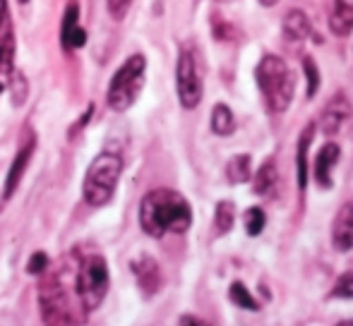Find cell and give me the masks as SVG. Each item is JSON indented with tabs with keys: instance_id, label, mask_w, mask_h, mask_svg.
<instances>
[{
	"instance_id": "cell-1",
	"label": "cell",
	"mask_w": 353,
	"mask_h": 326,
	"mask_svg": "<svg viewBox=\"0 0 353 326\" xmlns=\"http://www.w3.org/2000/svg\"><path fill=\"white\" fill-rule=\"evenodd\" d=\"M140 226L152 238L166 233H185L192 226V206L181 192L159 187L144 195L140 204Z\"/></svg>"
},
{
	"instance_id": "cell-2",
	"label": "cell",
	"mask_w": 353,
	"mask_h": 326,
	"mask_svg": "<svg viewBox=\"0 0 353 326\" xmlns=\"http://www.w3.org/2000/svg\"><path fill=\"white\" fill-rule=\"evenodd\" d=\"M255 80L270 113H281L291 106L296 94V77L279 56H265L255 70Z\"/></svg>"
},
{
	"instance_id": "cell-3",
	"label": "cell",
	"mask_w": 353,
	"mask_h": 326,
	"mask_svg": "<svg viewBox=\"0 0 353 326\" xmlns=\"http://www.w3.org/2000/svg\"><path fill=\"white\" fill-rule=\"evenodd\" d=\"M123 173V161L118 154L111 151H103L97 159L92 161V166L87 168V175H84L82 195L84 202L89 206H103L113 199V192L118 187Z\"/></svg>"
},
{
	"instance_id": "cell-4",
	"label": "cell",
	"mask_w": 353,
	"mask_h": 326,
	"mask_svg": "<svg viewBox=\"0 0 353 326\" xmlns=\"http://www.w3.org/2000/svg\"><path fill=\"white\" fill-rule=\"evenodd\" d=\"M144 70H147V61L140 53L130 56L118 67V72L111 80V87H108V106L113 111L123 113L137 101L144 84Z\"/></svg>"
},
{
	"instance_id": "cell-5",
	"label": "cell",
	"mask_w": 353,
	"mask_h": 326,
	"mask_svg": "<svg viewBox=\"0 0 353 326\" xmlns=\"http://www.w3.org/2000/svg\"><path fill=\"white\" fill-rule=\"evenodd\" d=\"M108 293V264L101 254H92L82 261L77 274V298L84 312H94Z\"/></svg>"
},
{
	"instance_id": "cell-6",
	"label": "cell",
	"mask_w": 353,
	"mask_h": 326,
	"mask_svg": "<svg viewBox=\"0 0 353 326\" xmlns=\"http://www.w3.org/2000/svg\"><path fill=\"white\" fill-rule=\"evenodd\" d=\"M176 87H178V98H181V106L192 111V108L200 106L202 101V75L200 65H197L195 56L190 51L183 48L181 56H178L176 65Z\"/></svg>"
},
{
	"instance_id": "cell-7",
	"label": "cell",
	"mask_w": 353,
	"mask_h": 326,
	"mask_svg": "<svg viewBox=\"0 0 353 326\" xmlns=\"http://www.w3.org/2000/svg\"><path fill=\"white\" fill-rule=\"evenodd\" d=\"M39 303H41L43 322L46 324H72L74 319L68 317L70 309H68V298L65 290L53 281V283L43 285L41 295H39Z\"/></svg>"
},
{
	"instance_id": "cell-8",
	"label": "cell",
	"mask_w": 353,
	"mask_h": 326,
	"mask_svg": "<svg viewBox=\"0 0 353 326\" xmlns=\"http://www.w3.org/2000/svg\"><path fill=\"white\" fill-rule=\"evenodd\" d=\"M351 116V103L346 98V94H334V96L327 101L325 111L320 116V130L325 135H334L341 130V125L346 122V118Z\"/></svg>"
},
{
	"instance_id": "cell-9",
	"label": "cell",
	"mask_w": 353,
	"mask_h": 326,
	"mask_svg": "<svg viewBox=\"0 0 353 326\" xmlns=\"http://www.w3.org/2000/svg\"><path fill=\"white\" fill-rule=\"evenodd\" d=\"M130 269H132V274H135L137 285H140V290L147 298L161 288V269H159V264L154 261V257H149V254L137 257V259L130 261Z\"/></svg>"
},
{
	"instance_id": "cell-10",
	"label": "cell",
	"mask_w": 353,
	"mask_h": 326,
	"mask_svg": "<svg viewBox=\"0 0 353 326\" xmlns=\"http://www.w3.org/2000/svg\"><path fill=\"white\" fill-rule=\"evenodd\" d=\"M34 149H37V140H34V137H29V140L24 142L22 146H19L17 156H14L12 166H10V171H8V180H5L3 199H10V197L14 195V190L19 187V182H22V177H24V171H27L29 161H32Z\"/></svg>"
},
{
	"instance_id": "cell-11",
	"label": "cell",
	"mask_w": 353,
	"mask_h": 326,
	"mask_svg": "<svg viewBox=\"0 0 353 326\" xmlns=\"http://www.w3.org/2000/svg\"><path fill=\"white\" fill-rule=\"evenodd\" d=\"M332 245L339 252L353 250V202H346L332 224Z\"/></svg>"
},
{
	"instance_id": "cell-12",
	"label": "cell",
	"mask_w": 353,
	"mask_h": 326,
	"mask_svg": "<svg viewBox=\"0 0 353 326\" xmlns=\"http://www.w3.org/2000/svg\"><path fill=\"white\" fill-rule=\"evenodd\" d=\"M61 43L65 51H74V48H82L87 43V32L79 27L77 3H70L65 10V17H63V27H61Z\"/></svg>"
},
{
	"instance_id": "cell-13",
	"label": "cell",
	"mask_w": 353,
	"mask_h": 326,
	"mask_svg": "<svg viewBox=\"0 0 353 326\" xmlns=\"http://www.w3.org/2000/svg\"><path fill=\"white\" fill-rule=\"evenodd\" d=\"M339 156H341V151L334 142H327L320 149V154L315 156V168H312V173H315V182L320 190H330L332 187V171H334V166L339 163Z\"/></svg>"
},
{
	"instance_id": "cell-14",
	"label": "cell",
	"mask_w": 353,
	"mask_h": 326,
	"mask_svg": "<svg viewBox=\"0 0 353 326\" xmlns=\"http://www.w3.org/2000/svg\"><path fill=\"white\" fill-rule=\"evenodd\" d=\"M330 29L336 36H349L353 32V0H332Z\"/></svg>"
},
{
	"instance_id": "cell-15",
	"label": "cell",
	"mask_w": 353,
	"mask_h": 326,
	"mask_svg": "<svg viewBox=\"0 0 353 326\" xmlns=\"http://www.w3.org/2000/svg\"><path fill=\"white\" fill-rule=\"evenodd\" d=\"M312 137H315V122H307L305 130L298 137V146H296V180H298V190H305L307 185V149L312 144Z\"/></svg>"
},
{
	"instance_id": "cell-16",
	"label": "cell",
	"mask_w": 353,
	"mask_h": 326,
	"mask_svg": "<svg viewBox=\"0 0 353 326\" xmlns=\"http://www.w3.org/2000/svg\"><path fill=\"white\" fill-rule=\"evenodd\" d=\"M312 34V24L303 10H288L283 17V36L288 41H305Z\"/></svg>"
},
{
	"instance_id": "cell-17",
	"label": "cell",
	"mask_w": 353,
	"mask_h": 326,
	"mask_svg": "<svg viewBox=\"0 0 353 326\" xmlns=\"http://www.w3.org/2000/svg\"><path fill=\"white\" fill-rule=\"evenodd\" d=\"M212 132L219 137H228L236 132V118L226 103H216L212 111Z\"/></svg>"
},
{
	"instance_id": "cell-18",
	"label": "cell",
	"mask_w": 353,
	"mask_h": 326,
	"mask_svg": "<svg viewBox=\"0 0 353 326\" xmlns=\"http://www.w3.org/2000/svg\"><path fill=\"white\" fill-rule=\"evenodd\" d=\"M276 182H279V175H276V168L272 161L262 163V168L257 171L255 180H252V192L260 197H270L274 192Z\"/></svg>"
},
{
	"instance_id": "cell-19",
	"label": "cell",
	"mask_w": 353,
	"mask_h": 326,
	"mask_svg": "<svg viewBox=\"0 0 353 326\" xmlns=\"http://www.w3.org/2000/svg\"><path fill=\"white\" fill-rule=\"evenodd\" d=\"M14 70V29L0 34V72L12 75Z\"/></svg>"
},
{
	"instance_id": "cell-20",
	"label": "cell",
	"mask_w": 353,
	"mask_h": 326,
	"mask_svg": "<svg viewBox=\"0 0 353 326\" xmlns=\"http://www.w3.org/2000/svg\"><path fill=\"white\" fill-rule=\"evenodd\" d=\"M226 175L233 185H241V182L250 180V156L241 154V156H233L226 166Z\"/></svg>"
},
{
	"instance_id": "cell-21",
	"label": "cell",
	"mask_w": 353,
	"mask_h": 326,
	"mask_svg": "<svg viewBox=\"0 0 353 326\" xmlns=\"http://www.w3.org/2000/svg\"><path fill=\"white\" fill-rule=\"evenodd\" d=\"M228 298H231V303L236 305V307L248 309V312H257V309H260V303L252 298L250 290H248L245 285L241 283V281L231 283V288H228Z\"/></svg>"
},
{
	"instance_id": "cell-22",
	"label": "cell",
	"mask_w": 353,
	"mask_h": 326,
	"mask_svg": "<svg viewBox=\"0 0 353 326\" xmlns=\"http://www.w3.org/2000/svg\"><path fill=\"white\" fill-rule=\"evenodd\" d=\"M233 221H236V206L233 202L223 199L216 204V214H214V226H216L219 233H228L233 228Z\"/></svg>"
},
{
	"instance_id": "cell-23",
	"label": "cell",
	"mask_w": 353,
	"mask_h": 326,
	"mask_svg": "<svg viewBox=\"0 0 353 326\" xmlns=\"http://www.w3.org/2000/svg\"><path fill=\"white\" fill-rule=\"evenodd\" d=\"M243 226H245V233L250 235V238H257L267 226L265 211H262L260 206H250V209L243 214Z\"/></svg>"
},
{
	"instance_id": "cell-24",
	"label": "cell",
	"mask_w": 353,
	"mask_h": 326,
	"mask_svg": "<svg viewBox=\"0 0 353 326\" xmlns=\"http://www.w3.org/2000/svg\"><path fill=\"white\" fill-rule=\"evenodd\" d=\"M303 72L307 77V98H312L317 94V89H320V70H317L315 61L310 56L303 58Z\"/></svg>"
},
{
	"instance_id": "cell-25",
	"label": "cell",
	"mask_w": 353,
	"mask_h": 326,
	"mask_svg": "<svg viewBox=\"0 0 353 326\" xmlns=\"http://www.w3.org/2000/svg\"><path fill=\"white\" fill-rule=\"evenodd\" d=\"M330 295L332 298H341V300H353V274H341Z\"/></svg>"
},
{
	"instance_id": "cell-26",
	"label": "cell",
	"mask_w": 353,
	"mask_h": 326,
	"mask_svg": "<svg viewBox=\"0 0 353 326\" xmlns=\"http://www.w3.org/2000/svg\"><path fill=\"white\" fill-rule=\"evenodd\" d=\"M24 96H27V80H24L22 72L12 70V101H14V106H19V103L24 101Z\"/></svg>"
},
{
	"instance_id": "cell-27",
	"label": "cell",
	"mask_w": 353,
	"mask_h": 326,
	"mask_svg": "<svg viewBox=\"0 0 353 326\" xmlns=\"http://www.w3.org/2000/svg\"><path fill=\"white\" fill-rule=\"evenodd\" d=\"M46 266H48V257L43 254V252H34L32 259H29V264H27V271L37 276V274H43Z\"/></svg>"
},
{
	"instance_id": "cell-28",
	"label": "cell",
	"mask_w": 353,
	"mask_h": 326,
	"mask_svg": "<svg viewBox=\"0 0 353 326\" xmlns=\"http://www.w3.org/2000/svg\"><path fill=\"white\" fill-rule=\"evenodd\" d=\"M132 0H108V12H111L113 19H123L130 10Z\"/></svg>"
},
{
	"instance_id": "cell-29",
	"label": "cell",
	"mask_w": 353,
	"mask_h": 326,
	"mask_svg": "<svg viewBox=\"0 0 353 326\" xmlns=\"http://www.w3.org/2000/svg\"><path fill=\"white\" fill-rule=\"evenodd\" d=\"M92 113H94V106H89L87 111H84V116L77 120V125H74L72 130H70V137H74V135H77V130H82V127L87 125V120H89V118H92Z\"/></svg>"
},
{
	"instance_id": "cell-30",
	"label": "cell",
	"mask_w": 353,
	"mask_h": 326,
	"mask_svg": "<svg viewBox=\"0 0 353 326\" xmlns=\"http://www.w3.org/2000/svg\"><path fill=\"white\" fill-rule=\"evenodd\" d=\"M181 324H197V326H205L207 322H202V319H197V317H181Z\"/></svg>"
},
{
	"instance_id": "cell-31",
	"label": "cell",
	"mask_w": 353,
	"mask_h": 326,
	"mask_svg": "<svg viewBox=\"0 0 353 326\" xmlns=\"http://www.w3.org/2000/svg\"><path fill=\"white\" fill-rule=\"evenodd\" d=\"M5 17H10V12H8V0H0V22H3Z\"/></svg>"
},
{
	"instance_id": "cell-32",
	"label": "cell",
	"mask_w": 353,
	"mask_h": 326,
	"mask_svg": "<svg viewBox=\"0 0 353 326\" xmlns=\"http://www.w3.org/2000/svg\"><path fill=\"white\" fill-rule=\"evenodd\" d=\"M276 3H279V0H260L262 8H274Z\"/></svg>"
},
{
	"instance_id": "cell-33",
	"label": "cell",
	"mask_w": 353,
	"mask_h": 326,
	"mask_svg": "<svg viewBox=\"0 0 353 326\" xmlns=\"http://www.w3.org/2000/svg\"><path fill=\"white\" fill-rule=\"evenodd\" d=\"M0 94H3V82H0Z\"/></svg>"
},
{
	"instance_id": "cell-34",
	"label": "cell",
	"mask_w": 353,
	"mask_h": 326,
	"mask_svg": "<svg viewBox=\"0 0 353 326\" xmlns=\"http://www.w3.org/2000/svg\"><path fill=\"white\" fill-rule=\"evenodd\" d=\"M19 3H29V0H19Z\"/></svg>"
}]
</instances>
